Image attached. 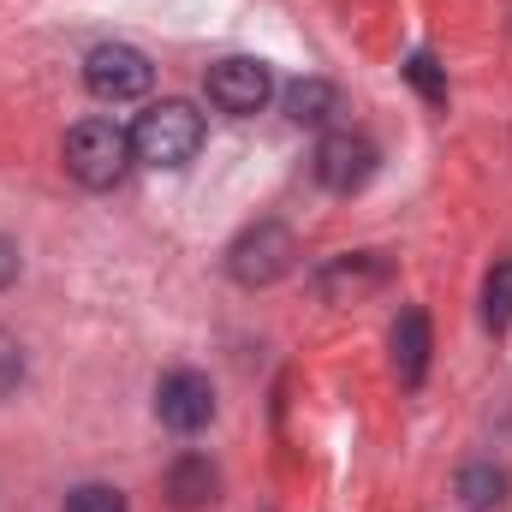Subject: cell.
Wrapping results in <instances>:
<instances>
[{
	"mask_svg": "<svg viewBox=\"0 0 512 512\" xmlns=\"http://www.w3.org/2000/svg\"><path fill=\"white\" fill-rule=\"evenodd\" d=\"M268 90H274V78H268V66H262V60H251V54H233V60L209 66V102H215L221 114H233V120H251V114H262Z\"/></svg>",
	"mask_w": 512,
	"mask_h": 512,
	"instance_id": "obj_6",
	"label": "cell"
},
{
	"mask_svg": "<svg viewBox=\"0 0 512 512\" xmlns=\"http://www.w3.org/2000/svg\"><path fill=\"white\" fill-rule=\"evenodd\" d=\"M370 173H376V143L364 131H328L316 143V179L328 191H358L370 185Z\"/></svg>",
	"mask_w": 512,
	"mask_h": 512,
	"instance_id": "obj_7",
	"label": "cell"
},
{
	"mask_svg": "<svg viewBox=\"0 0 512 512\" xmlns=\"http://www.w3.org/2000/svg\"><path fill=\"white\" fill-rule=\"evenodd\" d=\"M483 322L489 334H507L512 328V256H501L489 268V286H483Z\"/></svg>",
	"mask_w": 512,
	"mask_h": 512,
	"instance_id": "obj_13",
	"label": "cell"
},
{
	"mask_svg": "<svg viewBox=\"0 0 512 512\" xmlns=\"http://www.w3.org/2000/svg\"><path fill=\"white\" fill-rule=\"evenodd\" d=\"M376 286H387V262L376 251L334 256L328 268H316V292H322L328 304H352V298H364V292H376Z\"/></svg>",
	"mask_w": 512,
	"mask_h": 512,
	"instance_id": "obj_8",
	"label": "cell"
},
{
	"mask_svg": "<svg viewBox=\"0 0 512 512\" xmlns=\"http://www.w3.org/2000/svg\"><path fill=\"white\" fill-rule=\"evenodd\" d=\"M393 370H399L405 387H417L429 376V316L417 304L399 310V322H393Z\"/></svg>",
	"mask_w": 512,
	"mask_h": 512,
	"instance_id": "obj_10",
	"label": "cell"
},
{
	"mask_svg": "<svg viewBox=\"0 0 512 512\" xmlns=\"http://www.w3.org/2000/svg\"><path fill=\"white\" fill-rule=\"evenodd\" d=\"M155 417H161L173 435L209 429V417H215V387H209V376H197V370H167V376L155 382Z\"/></svg>",
	"mask_w": 512,
	"mask_h": 512,
	"instance_id": "obj_5",
	"label": "cell"
},
{
	"mask_svg": "<svg viewBox=\"0 0 512 512\" xmlns=\"http://www.w3.org/2000/svg\"><path fill=\"white\" fill-rule=\"evenodd\" d=\"M292 262H298V239L280 221H256L227 245V274L239 286H274L280 274H292Z\"/></svg>",
	"mask_w": 512,
	"mask_h": 512,
	"instance_id": "obj_3",
	"label": "cell"
},
{
	"mask_svg": "<svg viewBox=\"0 0 512 512\" xmlns=\"http://www.w3.org/2000/svg\"><path fill=\"white\" fill-rule=\"evenodd\" d=\"M405 78L417 84V96H423V102H435V108L447 102V78H441L435 54H411V60H405Z\"/></svg>",
	"mask_w": 512,
	"mask_h": 512,
	"instance_id": "obj_15",
	"label": "cell"
},
{
	"mask_svg": "<svg viewBox=\"0 0 512 512\" xmlns=\"http://www.w3.org/2000/svg\"><path fill=\"white\" fill-rule=\"evenodd\" d=\"M459 501L471 512H495L507 501V471L501 465H465L459 471Z\"/></svg>",
	"mask_w": 512,
	"mask_h": 512,
	"instance_id": "obj_12",
	"label": "cell"
},
{
	"mask_svg": "<svg viewBox=\"0 0 512 512\" xmlns=\"http://www.w3.org/2000/svg\"><path fill=\"white\" fill-rule=\"evenodd\" d=\"M84 84H90L96 102H137V96H149L155 66H149L137 48H126V42H102V48H90V60H84Z\"/></svg>",
	"mask_w": 512,
	"mask_h": 512,
	"instance_id": "obj_4",
	"label": "cell"
},
{
	"mask_svg": "<svg viewBox=\"0 0 512 512\" xmlns=\"http://www.w3.org/2000/svg\"><path fill=\"white\" fill-rule=\"evenodd\" d=\"M137 161L131 155V131L114 126V120H78L66 131V173L90 191H108L126 179V167Z\"/></svg>",
	"mask_w": 512,
	"mask_h": 512,
	"instance_id": "obj_2",
	"label": "cell"
},
{
	"mask_svg": "<svg viewBox=\"0 0 512 512\" xmlns=\"http://www.w3.org/2000/svg\"><path fill=\"white\" fill-rule=\"evenodd\" d=\"M161 495H167L179 512H203V507H215V495H221V471H215L203 453H185V459L167 465Z\"/></svg>",
	"mask_w": 512,
	"mask_h": 512,
	"instance_id": "obj_9",
	"label": "cell"
},
{
	"mask_svg": "<svg viewBox=\"0 0 512 512\" xmlns=\"http://www.w3.org/2000/svg\"><path fill=\"white\" fill-rule=\"evenodd\" d=\"M18 382H24V346L0 328V399H6V393H18Z\"/></svg>",
	"mask_w": 512,
	"mask_h": 512,
	"instance_id": "obj_16",
	"label": "cell"
},
{
	"mask_svg": "<svg viewBox=\"0 0 512 512\" xmlns=\"http://www.w3.org/2000/svg\"><path fill=\"white\" fill-rule=\"evenodd\" d=\"M203 149V114L191 102H155L131 126V155L143 167H185Z\"/></svg>",
	"mask_w": 512,
	"mask_h": 512,
	"instance_id": "obj_1",
	"label": "cell"
},
{
	"mask_svg": "<svg viewBox=\"0 0 512 512\" xmlns=\"http://www.w3.org/2000/svg\"><path fill=\"white\" fill-rule=\"evenodd\" d=\"M12 280H18V245H12V239L0 233V292H6Z\"/></svg>",
	"mask_w": 512,
	"mask_h": 512,
	"instance_id": "obj_17",
	"label": "cell"
},
{
	"mask_svg": "<svg viewBox=\"0 0 512 512\" xmlns=\"http://www.w3.org/2000/svg\"><path fill=\"white\" fill-rule=\"evenodd\" d=\"M334 108H340V90H334L328 78H298V84L286 90V120H292V126H328Z\"/></svg>",
	"mask_w": 512,
	"mask_h": 512,
	"instance_id": "obj_11",
	"label": "cell"
},
{
	"mask_svg": "<svg viewBox=\"0 0 512 512\" xmlns=\"http://www.w3.org/2000/svg\"><path fill=\"white\" fill-rule=\"evenodd\" d=\"M60 512H126V495L114 483H78Z\"/></svg>",
	"mask_w": 512,
	"mask_h": 512,
	"instance_id": "obj_14",
	"label": "cell"
}]
</instances>
